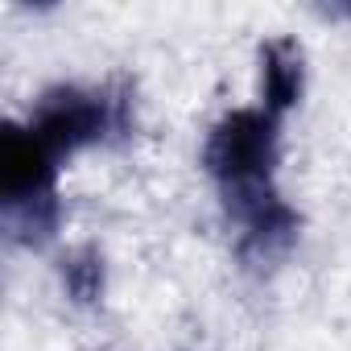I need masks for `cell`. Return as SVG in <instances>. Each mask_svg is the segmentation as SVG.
Segmentation results:
<instances>
[{"mask_svg":"<svg viewBox=\"0 0 351 351\" xmlns=\"http://www.w3.org/2000/svg\"><path fill=\"white\" fill-rule=\"evenodd\" d=\"M207 173L223 186H256L273 182V165H277V116L269 112H232L223 116L203 149Z\"/></svg>","mask_w":351,"mask_h":351,"instance_id":"1","label":"cell"},{"mask_svg":"<svg viewBox=\"0 0 351 351\" xmlns=\"http://www.w3.org/2000/svg\"><path fill=\"white\" fill-rule=\"evenodd\" d=\"M62 285L79 306H91L104 293V256L95 248H75L62 256Z\"/></svg>","mask_w":351,"mask_h":351,"instance_id":"5","label":"cell"},{"mask_svg":"<svg viewBox=\"0 0 351 351\" xmlns=\"http://www.w3.org/2000/svg\"><path fill=\"white\" fill-rule=\"evenodd\" d=\"M112 124H124V116L112 108V99L83 91V87H50L38 99L34 120H29V128L54 157L79 153L83 145L99 141Z\"/></svg>","mask_w":351,"mask_h":351,"instance_id":"2","label":"cell"},{"mask_svg":"<svg viewBox=\"0 0 351 351\" xmlns=\"http://www.w3.org/2000/svg\"><path fill=\"white\" fill-rule=\"evenodd\" d=\"M54 161L58 157L38 141L34 128L9 124L0 136V195H5V207L54 199Z\"/></svg>","mask_w":351,"mask_h":351,"instance_id":"3","label":"cell"},{"mask_svg":"<svg viewBox=\"0 0 351 351\" xmlns=\"http://www.w3.org/2000/svg\"><path fill=\"white\" fill-rule=\"evenodd\" d=\"M306 83V54L293 38H273L261 46V91H265V112L277 116L302 99Z\"/></svg>","mask_w":351,"mask_h":351,"instance_id":"4","label":"cell"}]
</instances>
